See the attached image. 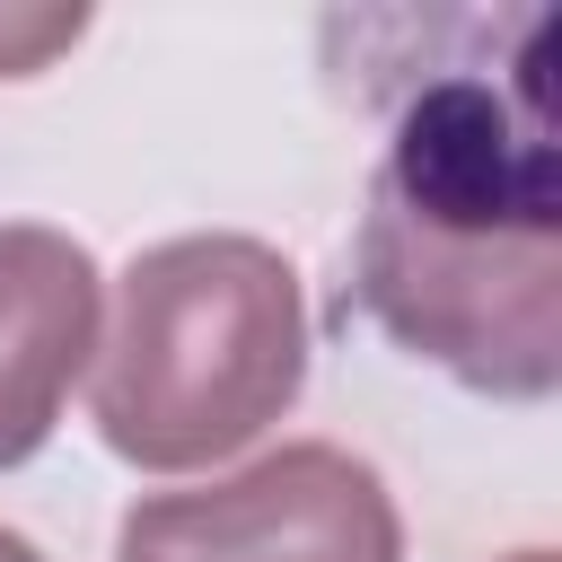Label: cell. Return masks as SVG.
Wrapping results in <instances>:
<instances>
[{
	"instance_id": "2",
	"label": "cell",
	"mask_w": 562,
	"mask_h": 562,
	"mask_svg": "<svg viewBox=\"0 0 562 562\" xmlns=\"http://www.w3.org/2000/svg\"><path fill=\"white\" fill-rule=\"evenodd\" d=\"M307 378L299 272L263 237H167L132 255L97 342V439L140 474H193L263 439Z\"/></svg>"
},
{
	"instance_id": "1",
	"label": "cell",
	"mask_w": 562,
	"mask_h": 562,
	"mask_svg": "<svg viewBox=\"0 0 562 562\" xmlns=\"http://www.w3.org/2000/svg\"><path fill=\"white\" fill-rule=\"evenodd\" d=\"M553 44L562 18H527L518 61H457L404 88L342 290V316L360 307L386 342L501 404H544L562 386Z\"/></svg>"
},
{
	"instance_id": "3",
	"label": "cell",
	"mask_w": 562,
	"mask_h": 562,
	"mask_svg": "<svg viewBox=\"0 0 562 562\" xmlns=\"http://www.w3.org/2000/svg\"><path fill=\"white\" fill-rule=\"evenodd\" d=\"M114 562H404V518L369 457L299 439L228 483L132 501Z\"/></svg>"
},
{
	"instance_id": "4",
	"label": "cell",
	"mask_w": 562,
	"mask_h": 562,
	"mask_svg": "<svg viewBox=\"0 0 562 562\" xmlns=\"http://www.w3.org/2000/svg\"><path fill=\"white\" fill-rule=\"evenodd\" d=\"M97 360V255L61 228H0V465H26Z\"/></svg>"
},
{
	"instance_id": "5",
	"label": "cell",
	"mask_w": 562,
	"mask_h": 562,
	"mask_svg": "<svg viewBox=\"0 0 562 562\" xmlns=\"http://www.w3.org/2000/svg\"><path fill=\"white\" fill-rule=\"evenodd\" d=\"M88 9H0V79H26L44 70L61 44H79Z\"/></svg>"
},
{
	"instance_id": "7",
	"label": "cell",
	"mask_w": 562,
	"mask_h": 562,
	"mask_svg": "<svg viewBox=\"0 0 562 562\" xmlns=\"http://www.w3.org/2000/svg\"><path fill=\"white\" fill-rule=\"evenodd\" d=\"M509 562H553V553H509Z\"/></svg>"
},
{
	"instance_id": "6",
	"label": "cell",
	"mask_w": 562,
	"mask_h": 562,
	"mask_svg": "<svg viewBox=\"0 0 562 562\" xmlns=\"http://www.w3.org/2000/svg\"><path fill=\"white\" fill-rule=\"evenodd\" d=\"M0 562H44V553H35L26 536H9V527H0Z\"/></svg>"
}]
</instances>
